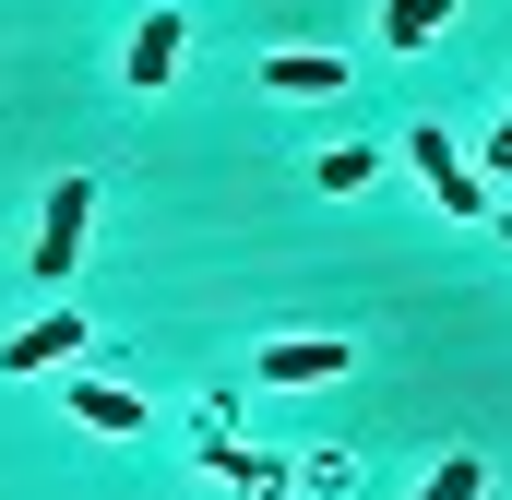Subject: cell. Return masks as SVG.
I'll return each instance as SVG.
<instances>
[{"label": "cell", "mask_w": 512, "mask_h": 500, "mask_svg": "<svg viewBox=\"0 0 512 500\" xmlns=\"http://www.w3.org/2000/svg\"><path fill=\"white\" fill-rule=\"evenodd\" d=\"M417 500H489V453H441V465L417 477Z\"/></svg>", "instance_id": "obj_9"}, {"label": "cell", "mask_w": 512, "mask_h": 500, "mask_svg": "<svg viewBox=\"0 0 512 500\" xmlns=\"http://www.w3.org/2000/svg\"><path fill=\"white\" fill-rule=\"evenodd\" d=\"M489 179H512V108H501V131H489V155H477Z\"/></svg>", "instance_id": "obj_12"}, {"label": "cell", "mask_w": 512, "mask_h": 500, "mask_svg": "<svg viewBox=\"0 0 512 500\" xmlns=\"http://www.w3.org/2000/svg\"><path fill=\"white\" fill-rule=\"evenodd\" d=\"M370 167H382L370 143H334V155H322V191H370Z\"/></svg>", "instance_id": "obj_11"}, {"label": "cell", "mask_w": 512, "mask_h": 500, "mask_svg": "<svg viewBox=\"0 0 512 500\" xmlns=\"http://www.w3.org/2000/svg\"><path fill=\"white\" fill-rule=\"evenodd\" d=\"M72 358H84V322H72V310H48V322L0 334V370H12V381H36V370H72Z\"/></svg>", "instance_id": "obj_4"}, {"label": "cell", "mask_w": 512, "mask_h": 500, "mask_svg": "<svg viewBox=\"0 0 512 500\" xmlns=\"http://www.w3.org/2000/svg\"><path fill=\"white\" fill-rule=\"evenodd\" d=\"M84 227H96V179H48V203H36V286H60L84 262Z\"/></svg>", "instance_id": "obj_1"}, {"label": "cell", "mask_w": 512, "mask_h": 500, "mask_svg": "<svg viewBox=\"0 0 512 500\" xmlns=\"http://www.w3.org/2000/svg\"><path fill=\"white\" fill-rule=\"evenodd\" d=\"M405 155H417V179L441 191V215H465V227H489V179H477V167H465V155H453V143H441L429 120L405 131Z\"/></svg>", "instance_id": "obj_2"}, {"label": "cell", "mask_w": 512, "mask_h": 500, "mask_svg": "<svg viewBox=\"0 0 512 500\" xmlns=\"http://www.w3.org/2000/svg\"><path fill=\"white\" fill-rule=\"evenodd\" d=\"M72 417H84L96 441H131V429H143V393H131V381H72Z\"/></svg>", "instance_id": "obj_8"}, {"label": "cell", "mask_w": 512, "mask_h": 500, "mask_svg": "<svg viewBox=\"0 0 512 500\" xmlns=\"http://www.w3.org/2000/svg\"><path fill=\"white\" fill-rule=\"evenodd\" d=\"M262 84H274V96H346V60H334V48H274Z\"/></svg>", "instance_id": "obj_7"}, {"label": "cell", "mask_w": 512, "mask_h": 500, "mask_svg": "<svg viewBox=\"0 0 512 500\" xmlns=\"http://www.w3.org/2000/svg\"><path fill=\"white\" fill-rule=\"evenodd\" d=\"M203 465H215L239 500H286V489H298V465H262V453H239L227 429H203Z\"/></svg>", "instance_id": "obj_5"}, {"label": "cell", "mask_w": 512, "mask_h": 500, "mask_svg": "<svg viewBox=\"0 0 512 500\" xmlns=\"http://www.w3.org/2000/svg\"><path fill=\"white\" fill-rule=\"evenodd\" d=\"M489 227H501V239H512V215H489Z\"/></svg>", "instance_id": "obj_13"}, {"label": "cell", "mask_w": 512, "mask_h": 500, "mask_svg": "<svg viewBox=\"0 0 512 500\" xmlns=\"http://www.w3.org/2000/svg\"><path fill=\"white\" fill-rule=\"evenodd\" d=\"M251 381H274V393H310V381H346V334H274L251 358Z\"/></svg>", "instance_id": "obj_3"}, {"label": "cell", "mask_w": 512, "mask_h": 500, "mask_svg": "<svg viewBox=\"0 0 512 500\" xmlns=\"http://www.w3.org/2000/svg\"><path fill=\"white\" fill-rule=\"evenodd\" d=\"M179 36H191L179 12H143V24H131V96H155V84L179 72Z\"/></svg>", "instance_id": "obj_6"}, {"label": "cell", "mask_w": 512, "mask_h": 500, "mask_svg": "<svg viewBox=\"0 0 512 500\" xmlns=\"http://www.w3.org/2000/svg\"><path fill=\"white\" fill-rule=\"evenodd\" d=\"M441 24H453V0H382V36H393V48H429Z\"/></svg>", "instance_id": "obj_10"}]
</instances>
